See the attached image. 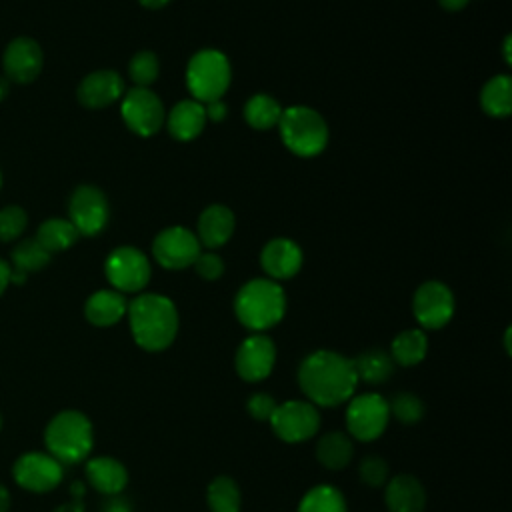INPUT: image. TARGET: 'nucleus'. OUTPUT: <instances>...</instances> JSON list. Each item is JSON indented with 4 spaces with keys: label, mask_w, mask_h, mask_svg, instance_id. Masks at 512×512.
<instances>
[{
    "label": "nucleus",
    "mask_w": 512,
    "mask_h": 512,
    "mask_svg": "<svg viewBox=\"0 0 512 512\" xmlns=\"http://www.w3.org/2000/svg\"><path fill=\"white\" fill-rule=\"evenodd\" d=\"M28 224L26 210L20 206H4L0 210V240L2 242H12L22 236L24 228Z\"/></svg>",
    "instance_id": "nucleus-35"
},
{
    "label": "nucleus",
    "mask_w": 512,
    "mask_h": 512,
    "mask_svg": "<svg viewBox=\"0 0 512 512\" xmlns=\"http://www.w3.org/2000/svg\"><path fill=\"white\" fill-rule=\"evenodd\" d=\"M0 188H2V172H0Z\"/></svg>",
    "instance_id": "nucleus-50"
},
{
    "label": "nucleus",
    "mask_w": 512,
    "mask_h": 512,
    "mask_svg": "<svg viewBox=\"0 0 512 512\" xmlns=\"http://www.w3.org/2000/svg\"><path fill=\"white\" fill-rule=\"evenodd\" d=\"M10 508V492L4 484H0V512H8Z\"/></svg>",
    "instance_id": "nucleus-44"
},
{
    "label": "nucleus",
    "mask_w": 512,
    "mask_h": 512,
    "mask_svg": "<svg viewBox=\"0 0 512 512\" xmlns=\"http://www.w3.org/2000/svg\"><path fill=\"white\" fill-rule=\"evenodd\" d=\"M232 80V68L224 52L214 48L198 50L186 66V86L194 100L206 104L220 100Z\"/></svg>",
    "instance_id": "nucleus-6"
},
{
    "label": "nucleus",
    "mask_w": 512,
    "mask_h": 512,
    "mask_svg": "<svg viewBox=\"0 0 512 512\" xmlns=\"http://www.w3.org/2000/svg\"><path fill=\"white\" fill-rule=\"evenodd\" d=\"M128 310V302L118 290H96L84 304V316L92 326L108 328L118 324Z\"/></svg>",
    "instance_id": "nucleus-22"
},
{
    "label": "nucleus",
    "mask_w": 512,
    "mask_h": 512,
    "mask_svg": "<svg viewBox=\"0 0 512 512\" xmlns=\"http://www.w3.org/2000/svg\"><path fill=\"white\" fill-rule=\"evenodd\" d=\"M260 264L270 280H288L302 268V250L294 240L274 238L262 248Z\"/></svg>",
    "instance_id": "nucleus-18"
},
{
    "label": "nucleus",
    "mask_w": 512,
    "mask_h": 512,
    "mask_svg": "<svg viewBox=\"0 0 512 512\" xmlns=\"http://www.w3.org/2000/svg\"><path fill=\"white\" fill-rule=\"evenodd\" d=\"M8 284H10V266L0 258V296L4 294Z\"/></svg>",
    "instance_id": "nucleus-42"
},
{
    "label": "nucleus",
    "mask_w": 512,
    "mask_h": 512,
    "mask_svg": "<svg viewBox=\"0 0 512 512\" xmlns=\"http://www.w3.org/2000/svg\"><path fill=\"white\" fill-rule=\"evenodd\" d=\"M102 512H134V508L128 498H124L122 494H114V496H106L102 504Z\"/></svg>",
    "instance_id": "nucleus-39"
},
{
    "label": "nucleus",
    "mask_w": 512,
    "mask_h": 512,
    "mask_svg": "<svg viewBox=\"0 0 512 512\" xmlns=\"http://www.w3.org/2000/svg\"><path fill=\"white\" fill-rule=\"evenodd\" d=\"M78 230L68 218H48L38 226L36 240L50 252H62L68 250L78 240Z\"/></svg>",
    "instance_id": "nucleus-28"
},
{
    "label": "nucleus",
    "mask_w": 512,
    "mask_h": 512,
    "mask_svg": "<svg viewBox=\"0 0 512 512\" xmlns=\"http://www.w3.org/2000/svg\"><path fill=\"white\" fill-rule=\"evenodd\" d=\"M510 42H512V38H510V36H506V38H504V60H506V64H512V56H510Z\"/></svg>",
    "instance_id": "nucleus-47"
},
{
    "label": "nucleus",
    "mask_w": 512,
    "mask_h": 512,
    "mask_svg": "<svg viewBox=\"0 0 512 512\" xmlns=\"http://www.w3.org/2000/svg\"><path fill=\"white\" fill-rule=\"evenodd\" d=\"M352 366L358 382H366L372 386L386 382L396 368L388 350H382V348H368L360 352L356 358H352Z\"/></svg>",
    "instance_id": "nucleus-26"
},
{
    "label": "nucleus",
    "mask_w": 512,
    "mask_h": 512,
    "mask_svg": "<svg viewBox=\"0 0 512 512\" xmlns=\"http://www.w3.org/2000/svg\"><path fill=\"white\" fill-rule=\"evenodd\" d=\"M280 116L282 108L278 100L268 94H254L244 106V120L256 130H268L272 126H278Z\"/></svg>",
    "instance_id": "nucleus-31"
},
{
    "label": "nucleus",
    "mask_w": 512,
    "mask_h": 512,
    "mask_svg": "<svg viewBox=\"0 0 512 512\" xmlns=\"http://www.w3.org/2000/svg\"><path fill=\"white\" fill-rule=\"evenodd\" d=\"M144 8H152V10H156V8H164L166 4H170L172 0H138Z\"/></svg>",
    "instance_id": "nucleus-45"
},
{
    "label": "nucleus",
    "mask_w": 512,
    "mask_h": 512,
    "mask_svg": "<svg viewBox=\"0 0 512 512\" xmlns=\"http://www.w3.org/2000/svg\"><path fill=\"white\" fill-rule=\"evenodd\" d=\"M388 412H390V418L410 426V424H416L424 418L426 406L420 400V396H416L412 392H398L388 402Z\"/></svg>",
    "instance_id": "nucleus-33"
},
{
    "label": "nucleus",
    "mask_w": 512,
    "mask_h": 512,
    "mask_svg": "<svg viewBox=\"0 0 512 512\" xmlns=\"http://www.w3.org/2000/svg\"><path fill=\"white\" fill-rule=\"evenodd\" d=\"M480 106L494 118H504L512 110V80L506 74L490 78L480 92Z\"/></svg>",
    "instance_id": "nucleus-27"
},
{
    "label": "nucleus",
    "mask_w": 512,
    "mask_h": 512,
    "mask_svg": "<svg viewBox=\"0 0 512 512\" xmlns=\"http://www.w3.org/2000/svg\"><path fill=\"white\" fill-rule=\"evenodd\" d=\"M110 216V206L104 192L92 184L78 186L68 202V220L80 236L100 234Z\"/></svg>",
    "instance_id": "nucleus-12"
},
{
    "label": "nucleus",
    "mask_w": 512,
    "mask_h": 512,
    "mask_svg": "<svg viewBox=\"0 0 512 512\" xmlns=\"http://www.w3.org/2000/svg\"><path fill=\"white\" fill-rule=\"evenodd\" d=\"M166 126L172 138L180 140V142H188L194 140L206 126V112H204V104L188 98V100H180L176 106H172V110L166 116Z\"/></svg>",
    "instance_id": "nucleus-21"
},
{
    "label": "nucleus",
    "mask_w": 512,
    "mask_h": 512,
    "mask_svg": "<svg viewBox=\"0 0 512 512\" xmlns=\"http://www.w3.org/2000/svg\"><path fill=\"white\" fill-rule=\"evenodd\" d=\"M284 312V290L270 278L248 280L234 298V314L238 322L252 332H264L276 326L284 318Z\"/></svg>",
    "instance_id": "nucleus-3"
},
{
    "label": "nucleus",
    "mask_w": 512,
    "mask_h": 512,
    "mask_svg": "<svg viewBox=\"0 0 512 512\" xmlns=\"http://www.w3.org/2000/svg\"><path fill=\"white\" fill-rule=\"evenodd\" d=\"M104 272L114 290L134 294L146 288L152 270L144 252L134 246H118L108 254Z\"/></svg>",
    "instance_id": "nucleus-9"
},
{
    "label": "nucleus",
    "mask_w": 512,
    "mask_h": 512,
    "mask_svg": "<svg viewBox=\"0 0 512 512\" xmlns=\"http://www.w3.org/2000/svg\"><path fill=\"white\" fill-rule=\"evenodd\" d=\"M124 80L116 70H96L78 84V100L86 108H106L124 96Z\"/></svg>",
    "instance_id": "nucleus-17"
},
{
    "label": "nucleus",
    "mask_w": 512,
    "mask_h": 512,
    "mask_svg": "<svg viewBox=\"0 0 512 512\" xmlns=\"http://www.w3.org/2000/svg\"><path fill=\"white\" fill-rule=\"evenodd\" d=\"M276 364V344L264 332H252L240 342L234 354L236 374L246 382L266 380Z\"/></svg>",
    "instance_id": "nucleus-14"
},
{
    "label": "nucleus",
    "mask_w": 512,
    "mask_h": 512,
    "mask_svg": "<svg viewBox=\"0 0 512 512\" xmlns=\"http://www.w3.org/2000/svg\"><path fill=\"white\" fill-rule=\"evenodd\" d=\"M10 94V82L6 76H0V102Z\"/></svg>",
    "instance_id": "nucleus-46"
},
{
    "label": "nucleus",
    "mask_w": 512,
    "mask_h": 512,
    "mask_svg": "<svg viewBox=\"0 0 512 512\" xmlns=\"http://www.w3.org/2000/svg\"><path fill=\"white\" fill-rule=\"evenodd\" d=\"M158 72H160V62L156 54L150 50L136 52L128 62V76L140 88H148L158 78Z\"/></svg>",
    "instance_id": "nucleus-34"
},
{
    "label": "nucleus",
    "mask_w": 512,
    "mask_h": 512,
    "mask_svg": "<svg viewBox=\"0 0 512 512\" xmlns=\"http://www.w3.org/2000/svg\"><path fill=\"white\" fill-rule=\"evenodd\" d=\"M234 214L222 204L208 206L198 218V242L206 248H218L226 244L234 232Z\"/></svg>",
    "instance_id": "nucleus-23"
},
{
    "label": "nucleus",
    "mask_w": 512,
    "mask_h": 512,
    "mask_svg": "<svg viewBox=\"0 0 512 512\" xmlns=\"http://www.w3.org/2000/svg\"><path fill=\"white\" fill-rule=\"evenodd\" d=\"M284 146L302 158L320 154L328 144V126L324 118L308 106H290L278 120Z\"/></svg>",
    "instance_id": "nucleus-5"
},
{
    "label": "nucleus",
    "mask_w": 512,
    "mask_h": 512,
    "mask_svg": "<svg viewBox=\"0 0 512 512\" xmlns=\"http://www.w3.org/2000/svg\"><path fill=\"white\" fill-rule=\"evenodd\" d=\"M46 452L60 464H78L88 458L94 446V428L80 410H62L44 428Z\"/></svg>",
    "instance_id": "nucleus-4"
},
{
    "label": "nucleus",
    "mask_w": 512,
    "mask_h": 512,
    "mask_svg": "<svg viewBox=\"0 0 512 512\" xmlns=\"http://www.w3.org/2000/svg\"><path fill=\"white\" fill-rule=\"evenodd\" d=\"M200 252L202 246L196 234L184 226L164 228L152 242V254L166 270H184L192 266Z\"/></svg>",
    "instance_id": "nucleus-15"
},
{
    "label": "nucleus",
    "mask_w": 512,
    "mask_h": 512,
    "mask_svg": "<svg viewBox=\"0 0 512 512\" xmlns=\"http://www.w3.org/2000/svg\"><path fill=\"white\" fill-rule=\"evenodd\" d=\"M0 430H2V414H0Z\"/></svg>",
    "instance_id": "nucleus-49"
},
{
    "label": "nucleus",
    "mask_w": 512,
    "mask_h": 512,
    "mask_svg": "<svg viewBox=\"0 0 512 512\" xmlns=\"http://www.w3.org/2000/svg\"><path fill=\"white\" fill-rule=\"evenodd\" d=\"M426 352H428V338L420 328H408L398 332L392 338V344L388 350L394 364L402 368L418 366L426 358Z\"/></svg>",
    "instance_id": "nucleus-25"
},
{
    "label": "nucleus",
    "mask_w": 512,
    "mask_h": 512,
    "mask_svg": "<svg viewBox=\"0 0 512 512\" xmlns=\"http://www.w3.org/2000/svg\"><path fill=\"white\" fill-rule=\"evenodd\" d=\"M52 512H84V504H82V498H72L70 502L56 506Z\"/></svg>",
    "instance_id": "nucleus-41"
},
{
    "label": "nucleus",
    "mask_w": 512,
    "mask_h": 512,
    "mask_svg": "<svg viewBox=\"0 0 512 512\" xmlns=\"http://www.w3.org/2000/svg\"><path fill=\"white\" fill-rule=\"evenodd\" d=\"M206 504L210 512H240L242 492L234 478L216 476L206 488Z\"/></svg>",
    "instance_id": "nucleus-29"
},
{
    "label": "nucleus",
    "mask_w": 512,
    "mask_h": 512,
    "mask_svg": "<svg viewBox=\"0 0 512 512\" xmlns=\"http://www.w3.org/2000/svg\"><path fill=\"white\" fill-rule=\"evenodd\" d=\"M298 386L314 406L334 408L348 402L358 386L352 358L334 350H314L298 366Z\"/></svg>",
    "instance_id": "nucleus-1"
},
{
    "label": "nucleus",
    "mask_w": 512,
    "mask_h": 512,
    "mask_svg": "<svg viewBox=\"0 0 512 512\" xmlns=\"http://www.w3.org/2000/svg\"><path fill=\"white\" fill-rule=\"evenodd\" d=\"M126 314L134 342L146 352L166 350L178 334V310L168 296L140 294L128 302Z\"/></svg>",
    "instance_id": "nucleus-2"
},
{
    "label": "nucleus",
    "mask_w": 512,
    "mask_h": 512,
    "mask_svg": "<svg viewBox=\"0 0 512 512\" xmlns=\"http://www.w3.org/2000/svg\"><path fill=\"white\" fill-rule=\"evenodd\" d=\"M390 422L388 400L378 392L352 396L346 406V434L360 442L380 438Z\"/></svg>",
    "instance_id": "nucleus-7"
},
{
    "label": "nucleus",
    "mask_w": 512,
    "mask_h": 512,
    "mask_svg": "<svg viewBox=\"0 0 512 512\" xmlns=\"http://www.w3.org/2000/svg\"><path fill=\"white\" fill-rule=\"evenodd\" d=\"M510 336H512V328H506V332H504V348H506V354H512V346H510Z\"/></svg>",
    "instance_id": "nucleus-48"
},
{
    "label": "nucleus",
    "mask_w": 512,
    "mask_h": 512,
    "mask_svg": "<svg viewBox=\"0 0 512 512\" xmlns=\"http://www.w3.org/2000/svg\"><path fill=\"white\" fill-rule=\"evenodd\" d=\"M120 114L124 124L134 134L144 138L156 134L166 120L162 100L150 88H140V86H134L128 92H124Z\"/></svg>",
    "instance_id": "nucleus-11"
},
{
    "label": "nucleus",
    "mask_w": 512,
    "mask_h": 512,
    "mask_svg": "<svg viewBox=\"0 0 512 512\" xmlns=\"http://www.w3.org/2000/svg\"><path fill=\"white\" fill-rule=\"evenodd\" d=\"M278 402L272 394L268 392H254L248 402H246V412L250 418L258 420V422H268L276 410Z\"/></svg>",
    "instance_id": "nucleus-37"
},
{
    "label": "nucleus",
    "mask_w": 512,
    "mask_h": 512,
    "mask_svg": "<svg viewBox=\"0 0 512 512\" xmlns=\"http://www.w3.org/2000/svg\"><path fill=\"white\" fill-rule=\"evenodd\" d=\"M438 2H440V6H442L444 10H448V12H458V10L466 8V4H468L470 0H438Z\"/></svg>",
    "instance_id": "nucleus-43"
},
{
    "label": "nucleus",
    "mask_w": 512,
    "mask_h": 512,
    "mask_svg": "<svg viewBox=\"0 0 512 512\" xmlns=\"http://www.w3.org/2000/svg\"><path fill=\"white\" fill-rule=\"evenodd\" d=\"M296 512H348V506L344 494L338 488L330 484H318L300 498Z\"/></svg>",
    "instance_id": "nucleus-30"
},
{
    "label": "nucleus",
    "mask_w": 512,
    "mask_h": 512,
    "mask_svg": "<svg viewBox=\"0 0 512 512\" xmlns=\"http://www.w3.org/2000/svg\"><path fill=\"white\" fill-rule=\"evenodd\" d=\"M204 112H206V120H212V122H222L228 114V106L220 100H212V102H206L204 104Z\"/></svg>",
    "instance_id": "nucleus-40"
},
{
    "label": "nucleus",
    "mask_w": 512,
    "mask_h": 512,
    "mask_svg": "<svg viewBox=\"0 0 512 512\" xmlns=\"http://www.w3.org/2000/svg\"><path fill=\"white\" fill-rule=\"evenodd\" d=\"M384 504L388 512H424L426 490L412 474H398L384 484Z\"/></svg>",
    "instance_id": "nucleus-19"
},
{
    "label": "nucleus",
    "mask_w": 512,
    "mask_h": 512,
    "mask_svg": "<svg viewBox=\"0 0 512 512\" xmlns=\"http://www.w3.org/2000/svg\"><path fill=\"white\" fill-rule=\"evenodd\" d=\"M412 314L426 330L444 328L454 316L452 290L438 280H428L420 284L412 298Z\"/></svg>",
    "instance_id": "nucleus-13"
},
{
    "label": "nucleus",
    "mask_w": 512,
    "mask_h": 512,
    "mask_svg": "<svg viewBox=\"0 0 512 512\" xmlns=\"http://www.w3.org/2000/svg\"><path fill=\"white\" fill-rule=\"evenodd\" d=\"M44 66V52L40 44L30 36H18L8 42L2 54V68L8 82L30 84L34 82Z\"/></svg>",
    "instance_id": "nucleus-16"
},
{
    "label": "nucleus",
    "mask_w": 512,
    "mask_h": 512,
    "mask_svg": "<svg viewBox=\"0 0 512 512\" xmlns=\"http://www.w3.org/2000/svg\"><path fill=\"white\" fill-rule=\"evenodd\" d=\"M14 482L34 494H44L60 486L64 480V464L48 452H24L12 466Z\"/></svg>",
    "instance_id": "nucleus-10"
},
{
    "label": "nucleus",
    "mask_w": 512,
    "mask_h": 512,
    "mask_svg": "<svg viewBox=\"0 0 512 512\" xmlns=\"http://www.w3.org/2000/svg\"><path fill=\"white\" fill-rule=\"evenodd\" d=\"M10 258H12V266H10L12 270L30 274V272L42 270L50 262L52 254L36 238H26L12 248Z\"/></svg>",
    "instance_id": "nucleus-32"
},
{
    "label": "nucleus",
    "mask_w": 512,
    "mask_h": 512,
    "mask_svg": "<svg viewBox=\"0 0 512 512\" xmlns=\"http://www.w3.org/2000/svg\"><path fill=\"white\" fill-rule=\"evenodd\" d=\"M316 460L326 470H344L354 456V442L342 430H330L322 434L316 442Z\"/></svg>",
    "instance_id": "nucleus-24"
},
{
    "label": "nucleus",
    "mask_w": 512,
    "mask_h": 512,
    "mask_svg": "<svg viewBox=\"0 0 512 512\" xmlns=\"http://www.w3.org/2000/svg\"><path fill=\"white\" fill-rule=\"evenodd\" d=\"M268 422L276 438L286 444H300L320 430V412L308 400H286L276 406Z\"/></svg>",
    "instance_id": "nucleus-8"
},
{
    "label": "nucleus",
    "mask_w": 512,
    "mask_h": 512,
    "mask_svg": "<svg viewBox=\"0 0 512 512\" xmlns=\"http://www.w3.org/2000/svg\"><path fill=\"white\" fill-rule=\"evenodd\" d=\"M192 266H194L196 274L204 280H218L224 272V262L214 252H200Z\"/></svg>",
    "instance_id": "nucleus-38"
},
{
    "label": "nucleus",
    "mask_w": 512,
    "mask_h": 512,
    "mask_svg": "<svg viewBox=\"0 0 512 512\" xmlns=\"http://www.w3.org/2000/svg\"><path fill=\"white\" fill-rule=\"evenodd\" d=\"M358 476H360L362 484H366L370 488H382L390 478L388 462L382 456L370 454V456L362 458V462L358 466Z\"/></svg>",
    "instance_id": "nucleus-36"
},
{
    "label": "nucleus",
    "mask_w": 512,
    "mask_h": 512,
    "mask_svg": "<svg viewBox=\"0 0 512 512\" xmlns=\"http://www.w3.org/2000/svg\"><path fill=\"white\" fill-rule=\"evenodd\" d=\"M84 474H86L88 484L104 496L122 494L124 488L128 486L126 466L118 458H112V456L90 458L84 466Z\"/></svg>",
    "instance_id": "nucleus-20"
}]
</instances>
